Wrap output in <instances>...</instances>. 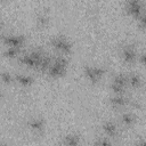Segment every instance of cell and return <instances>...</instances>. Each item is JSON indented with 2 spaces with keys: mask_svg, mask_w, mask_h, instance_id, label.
I'll return each mask as SVG.
<instances>
[{
  "mask_svg": "<svg viewBox=\"0 0 146 146\" xmlns=\"http://www.w3.org/2000/svg\"><path fill=\"white\" fill-rule=\"evenodd\" d=\"M51 44H52V47H55L57 50L62 51L63 54H70L71 52V49H72L71 43L66 39H64L62 36H55V38H52L51 39Z\"/></svg>",
  "mask_w": 146,
  "mask_h": 146,
  "instance_id": "obj_1",
  "label": "cell"
},
{
  "mask_svg": "<svg viewBox=\"0 0 146 146\" xmlns=\"http://www.w3.org/2000/svg\"><path fill=\"white\" fill-rule=\"evenodd\" d=\"M104 73V70L99 66H86L84 67V74L91 82H97Z\"/></svg>",
  "mask_w": 146,
  "mask_h": 146,
  "instance_id": "obj_2",
  "label": "cell"
},
{
  "mask_svg": "<svg viewBox=\"0 0 146 146\" xmlns=\"http://www.w3.org/2000/svg\"><path fill=\"white\" fill-rule=\"evenodd\" d=\"M125 5H127L125 9L130 15H132L135 17H139L141 15L143 7H141V3L139 0H127Z\"/></svg>",
  "mask_w": 146,
  "mask_h": 146,
  "instance_id": "obj_3",
  "label": "cell"
},
{
  "mask_svg": "<svg viewBox=\"0 0 146 146\" xmlns=\"http://www.w3.org/2000/svg\"><path fill=\"white\" fill-rule=\"evenodd\" d=\"M5 43L8 47H16V48H21L24 43V38L22 35H13V34H8L3 38Z\"/></svg>",
  "mask_w": 146,
  "mask_h": 146,
  "instance_id": "obj_4",
  "label": "cell"
},
{
  "mask_svg": "<svg viewBox=\"0 0 146 146\" xmlns=\"http://www.w3.org/2000/svg\"><path fill=\"white\" fill-rule=\"evenodd\" d=\"M21 62L25 65H27L29 67H39V64H40V60H38L31 52L26 54V55H23L22 58H21Z\"/></svg>",
  "mask_w": 146,
  "mask_h": 146,
  "instance_id": "obj_5",
  "label": "cell"
},
{
  "mask_svg": "<svg viewBox=\"0 0 146 146\" xmlns=\"http://www.w3.org/2000/svg\"><path fill=\"white\" fill-rule=\"evenodd\" d=\"M65 70H66V67L60 66V65L55 64V63H51V65H50L49 68H48V73H49L50 76L58 78V76H62V75L65 73Z\"/></svg>",
  "mask_w": 146,
  "mask_h": 146,
  "instance_id": "obj_6",
  "label": "cell"
},
{
  "mask_svg": "<svg viewBox=\"0 0 146 146\" xmlns=\"http://www.w3.org/2000/svg\"><path fill=\"white\" fill-rule=\"evenodd\" d=\"M122 57L127 63H132L136 59V51L131 46H125L122 50Z\"/></svg>",
  "mask_w": 146,
  "mask_h": 146,
  "instance_id": "obj_7",
  "label": "cell"
},
{
  "mask_svg": "<svg viewBox=\"0 0 146 146\" xmlns=\"http://www.w3.org/2000/svg\"><path fill=\"white\" fill-rule=\"evenodd\" d=\"M103 130H104V132H105L108 137H113V136H115L116 132H117L116 125H115L113 122H111V121H107V122H105V123L103 124Z\"/></svg>",
  "mask_w": 146,
  "mask_h": 146,
  "instance_id": "obj_8",
  "label": "cell"
},
{
  "mask_svg": "<svg viewBox=\"0 0 146 146\" xmlns=\"http://www.w3.org/2000/svg\"><path fill=\"white\" fill-rule=\"evenodd\" d=\"M128 103V100L122 96V94H116L114 97L111 98V104L115 107H122Z\"/></svg>",
  "mask_w": 146,
  "mask_h": 146,
  "instance_id": "obj_9",
  "label": "cell"
},
{
  "mask_svg": "<svg viewBox=\"0 0 146 146\" xmlns=\"http://www.w3.org/2000/svg\"><path fill=\"white\" fill-rule=\"evenodd\" d=\"M29 125H30V128H31L33 131L39 132V131H41V130L43 129L44 122H43V120H41V119L34 117V119H32V120L29 122Z\"/></svg>",
  "mask_w": 146,
  "mask_h": 146,
  "instance_id": "obj_10",
  "label": "cell"
},
{
  "mask_svg": "<svg viewBox=\"0 0 146 146\" xmlns=\"http://www.w3.org/2000/svg\"><path fill=\"white\" fill-rule=\"evenodd\" d=\"M16 80L22 86H30L33 82V79L30 75H26V74H17L16 75Z\"/></svg>",
  "mask_w": 146,
  "mask_h": 146,
  "instance_id": "obj_11",
  "label": "cell"
},
{
  "mask_svg": "<svg viewBox=\"0 0 146 146\" xmlns=\"http://www.w3.org/2000/svg\"><path fill=\"white\" fill-rule=\"evenodd\" d=\"M127 78H128V83H129L131 87L137 88V87H139V86H140V82H141V81H140L139 75L131 73V74H129Z\"/></svg>",
  "mask_w": 146,
  "mask_h": 146,
  "instance_id": "obj_12",
  "label": "cell"
},
{
  "mask_svg": "<svg viewBox=\"0 0 146 146\" xmlns=\"http://www.w3.org/2000/svg\"><path fill=\"white\" fill-rule=\"evenodd\" d=\"M135 116L131 114V113H124L122 116H121V121H122V123L124 124V125H127V127H130L131 124H133V122H135Z\"/></svg>",
  "mask_w": 146,
  "mask_h": 146,
  "instance_id": "obj_13",
  "label": "cell"
},
{
  "mask_svg": "<svg viewBox=\"0 0 146 146\" xmlns=\"http://www.w3.org/2000/svg\"><path fill=\"white\" fill-rule=\"evenodd\" d=\"M80 143V139H79V136H76V135H73V133H71V135H67L66 137H65V139H64V144H66V145H78Z\"/></svg>",
  "mask_w": 146,
  "mask_h": 146,
  "instance_id": "obj_14",
  "label": "cell"
},
{
  "mask_svg": "<svg viewBox=\"0 0 146 146\" xmlns=\"http://www.w3.org/2000/svg\"><path fill=\"white\" fill-rule=\"evenodd\" d=\"M112 82H113V83H116V84H120V86H122V87H124V86L128 83V78H127L125 75H123V74H117V75L114 76V79H113Z\"/></svg>",
  "mask_w": 146,
  "mask_h": 146,
  "instance_id": "obj_15",
  "label": "cell"
},
{
  "mask_svg": "<svg viewBox=\"0 0 146 146\" xmlns=\"http://www.w3.org/2000/svg\"><path fill=\"white\" fill-rule=\"evenodd\" d=\"M5 55L9 58H15L19 55V48H16V47H8L7 50L5 51Z\"/></svg>",
  "mask_w": 146,
  "mask_h": 146,
  "instance_id": "obj_16",
  "label": "cell"
},
{
  "mask_svg": "<svg viewBox=\"0 0 146 146\" xmlns=\"http://www.w3.org/2000/svg\"><path fill=\"white\" fill-rule=\"evenodd\" d=\"M51 58L48 57V56H43L40 64H39V68L40 70H46V68H49V66L51 65Z\"/></svg>",
  "mask_w": 146,
  "mask_h": 146,
  "instance_id": "obj_17",
  "label": "cell"
},
{
  "mask_svg": "<svg viewBox=\"0 0 146 146\" xmlns=\"http://www.w3.org/2000/svg\"><path fill=\"white\" fill-rule=\"evenodd\" d=\"M111 89L115 92V94H123V89H124V87H122V86H120V84H116V83H111Z\"/></svg>",
  "mask_w": 146,
  "mask_h": 146,
  "instance_id": "obj_18",
  "label": "cell"
},
{
  "mask_svg": "<svg viewBox=\"0 0 146 146\" xmlns=\"http://www.w3.org/2000/svg\"><path fill=\"white\" fill-rule=\"evenodd\" d=\"M52 63L58 64V65L64 66V67H66V66H67V59H66V58H64V57H57V58H55V59H54V62H52Z\"/></svg>",
  "mask_w": 146,
  "mask_h": 146,
  "instance_id": "obj_19",
  "label": "cell"
},
{
  "mask_svg": "<svg viewBox=\"0 0 146 146\" xmlns=\"http://www.w3.org/2000/svg\"><path fill=\"white\" fill-rule=\"evenodd\" d=\"M47 23H48V18H47L46 15H40V16L38 17V24H39L40 26H44Z\"/></svg>",
  "mask_w": 146,
  "mask_h": 146,
  "instance_id": "obj_20",
  "label": "cell"
},
{
  "mask_svg": "<svg viewBox=\"0 0 146 146\" xmlns=\"http://www.w3.org/2000/svg\"><path fill=\"white\" fill-rule=\"evenodd\" d=\"M1 76H2L3 82H6V83H9V82L11 81V75L9 74V72H3Z\"/></svg>",
  "mask_w": 146,
  "mask_h": 146,
  "instance_id": "obj_21",
  "label": "cell"
},
{
  "mask_svg": "<svg viewBox=\"0 0 146 146\" xmlns=\"http://www.w3.org/2000/svg\"><path fill=\"white\" fill-rule=\"evenodd\" d=\"M139 23H140V25L143 27H146V11L143 15L139 16Z\"/></svg>",
  "mask_w": 146,
  "mask_h": 146,
  "instance_id": "obj_22",
  "label": "cell"
},
{
  "mask_svg": "<svg viewBox=\"0 0 146 146\" xmlns=\"http://www.w3.org/2000/svg\"><path fill=\"white\" fill-rule=\"evenodd\" d=\"M96 144H103V145H108L110 144V140H104V139H100V140H98Z\"/></svg>",
  "mask_w": 146,
  "mask_h": 146,
  "instance_id": "obj_23",
  "label": "cell"
},
{
  "mask_svg": "<svg viewBox=\"0 0 146 146\" xmlns=\"http://www.w3.org/2000/svg\"><path fill=\"white\" fill-rule=\"evenodd\" d=\"M140 62L146 64V52H144L143 55H140Z\"/></svg>",
  "mask_w": 146,
  "mask_h": 146,
  "instance_id": "obj_24",
  "label": "cell"
}]
</instances>
